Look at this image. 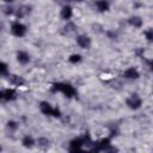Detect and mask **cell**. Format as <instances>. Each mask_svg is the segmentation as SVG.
I'll list each match as a JSON object with an SVG mask.
<instances>
[{"instance_id": "cell-1", "label": "cell", "mask_w": 153, "mask_h": 153, "mask_svg": "<svg viewBox=\"0 0 153 153\" xmlns=\"http://www.w3.org/2000/svg\"><path fill=\"white\" fill-rule=\"evenodd\" d=\"M51 92H62L68 98L74 97L76 94V91H75V88L72 85L63 84V82H56V84H54L51 86Z\"/></svg>"}, {"instance_id": "cell-2", "label": "cell", "mask_w": 153, "mask_h": 153, "mask_svg": "<svg viewBox=\"0 0 153 153\" xmlns=\"http://www.w3.org/2000/svg\"><path fill=\"white\" fill-rule=\"evenodd\" d=\"M39 109H41V112L44 114V115H51L54 117H60V115H61V112L57 108H53L47 102H41L39 103Z\"/></svg>"}, {"instance_id": "cell-3", "label": "cell", "mask_w": 153, "mask_h": 153, "mask_svg": "<svg viewBox=\"0 0 153 153\" xmlns=\"http://www.w3.org/2000/svg\"><path fill=\"white\" fill-rule=\"evenodd\" d=\"M11 32L17 37H23L26 33V26L19 22H16L11 26Z\"/></svg>"}, {"instance_id": "cell-4", "label": "cell", "mask_w": 153, "mask_h": 153, "mask_svg": "<svg viewBox=\"0 0 153 153\" xmlns=\"http://www.w3.org/2000/svg\"><path fill=\"white\" fill-rule=\"evenodd\" d=\"M127 105L130 108V109H133V110H137L139 108H141V104H142V100H141V98L137 96V94H131L128 99H127Z\"/></svg>"}, {"instance_id": "cell-5", "label": "cell", "mask_w": 153, "mask_h": 153, "mask_svg": "<svg viewBox=\"0 0 153 153\" xmlns=\"http://www.w3.org/2000/svg\"><path fill=\"white\" fill-rule=\"evenodd\" d=\"M110 146V139L109 137H105V139H102L100 141L98 142H94L93 143V147H92V151H106V148Z\"/></svg>"}, {"instance_id": "cell-6", "label": "cell", "mask_w": 153, "mask_h": 153, "mask_svg": "<svg viewBox=\"0 0 153 153\" xmlns=\"http://www.w3.org/2000/svg\"><path fill=\"white\" fill-rule=\"evenodd\" d=\"M84 146V140L81 137H78V139H73L71 142H69V151L71 152H76V151H81Z\"/></svg>"}, {"instance_id": "cell-7", "label": "cell", "mask_w": 153, "mask_h": 153, "mask_svg": "<svg viewBox=\"0 0 153 153\" xmlns=\"http://www.w3.org/2000/svg\"><path fill=\"white\" fill-rule=\"evenodd\" d=\"M76 43H78L79 47H81L84 49H87L91 45V38L86 35H80V36L76 37Z\"/></svg>"}, {"instance_id": "cell-8", "label": "cell", "mask_w": 153, "mask_h": 153, "mask_svg": "<svg viewBox=\"0 0 153 153\" xmlns=\"http://www.w3.org/2000/svg\"><path fill=\"white\" fill-rule=\"evenodd\" d=\"M17 60H18L19 63L26 65L30 61V56H29V54L26 51H18L17 53Z\"/></svg>"}, {"instance_id": "cell-9", "label": "cell", "mask_w": 153, "mask_h": 153, "mask_svg": "<svg viewBox=\"0 0 153 153\" xmlns=\"http://www.w3.org/2000/svg\"><path fill=\"white\" fill-rule=\"evenodd\" d=\"M123 76L127 78V79H137V78L140 76V74H139V72H137L135 68L130 67V68H128V69L123 73Z\"/></svg>"}, {"instance_id": "cell-10", "label": "cell", "mask_w": 153, "mask_h": 153, "mask_svg": "<svg viewBox=\"0 0 153 153\" xmlns=\"http://www.w3.org/2000/svg\"><path fill=\"white\" fill-rule=\"evenodd\" d=\"M72 14H73V12H72V7L71 6H63L62 10H61V13H60L61 18L65 19V20L69 19L72 17Z\"/></svg>"}, {"instance_id": "cell-11", "label": "cell", "mask_w": 153, "mask_h": 153, "mask_svg": "<svg viewBox=\"0 0 153 153\" xmlns=\"http://www.w3.org/2000/svg\"><path fill=\"white\" fill-rule=\"evenodd\" d=\"M128 23L134 27H141L142 26V19L140 17H137V16H131L128 19Z\"/></svg>"}, {"instance_id": "cell-12", "label": "cell", "mask_w": 153, "mask_h": 153, "mask_svg": "<svg viewBox=\"0 0 153 153\" xmlns=\"http://www.w3.org/2000/svg\"><path fill=\"white\" fill-rule=\"evenodd\" d=\"M8 80H10L11 84H13V85H16V86H22V85H24V82H25L22 76L14 75V74H13V75H10Z\"/></svg>"}, {"instance_id": "cell-13", "label": "cell", "mask_w": 153, "mask_h": 153, "mask_svg": "<svg viewBox=\"0 0 153 153\" xmlns=\"http://www.w3.org/2000/svg\"><path fill=\"white\" fill-rule=\"evenodd\" d=\"M30 12H31V7H29V6H20L16 14H17L18 18H23V17L27 16Z\"/></svg>"}, {"instance_id": "cell-14", "label": "cell", "mask_w": 153, "mask_h": 153, "mask_svg": "<svg viewBox=\"0 0 153 153\" xmlns=\"http://www.w3.org/2000/svg\"><path fill=\"white\" fill-rule=\"evenodd\" d=\"M96 6H97V10L99 12L109 11V2H106L105 0H97L96 1Z\"/></svg>"}, {"instance_id": "cell-15", "label": "cell", "mask_w": 153, "mask_h": 153, "mask_svg": "<svg viewBox=\"0 0 153 153\" xmlns=\"http://www.w3.org/2000/svg\"><path fill=\"white\" fill-rule=\"evenodd\" d=\"M4 99L5 100H14L16 99V92L14 90H6L4 91Z\"/></svg>"}, {"instance_id": "cell-16", "label": "cell", "mask_w": 153, "mask_h": 153, "mask_svg": "<svg viewBox=\"0 0 153 153\" xmlns=\"http://www.w3.org/2000/svg\"><path fill=\"white\" fill-rule=\"evenodd\" d=\"M22 143H23V146L24 147H26V148H31L32 146H33V143H35V141H33V139L31 137V136H24L23 137V140H22Z\"/></svg>"}, {"instance_id": "cell-17", "label": "cell", "mask_w": 153, "mask_h": 153, "mask_svg": "<svg viewBox=\"0 0 153 153\" xmlns=\"http://www.w3.org/2000/svg\"><path fill=\"white\" fill-rule=\"evenodd\" d=\"M75 30H76L75 25H74L73 23H68V24H67V25H65V27H63V33L69 35V33L75 32Z\"/></svg>"}, {"instance_id": "cell-18", "label": "cell", "mask_w": 153, "mask_h": 153, "mask_svg": "<svg viewBox=\"0 0 153 153\" xmlns=\"http://www.w3.org/2000/svg\"><path fill=\"white\" fill-rule=\"evenodd\" d=\"M37 143H38V146L41 147V148H43V149H47L48 147H49V140L48 139H45V137H41V139H38L37 140Z\"/></svg>"}, {"instance_id": "cell-19", "label": "cell", "mask_w": 153, "mask_h": 153, "mask_svg": "<svg viewBox=\"0 0 153 153\" xmlns=\"http://www.w3.org/2000/svg\"><path fill=\"white\" fill-rule=\"evenodd\" d=\"M8 74V68L7 65L2 61H0V75H7Z\"/></svg>"}, {"instance_id": "cell-20", "label": "cell", "mask_w": 153, "mask_h": 153, "mask_svg": "<svg viewBox=\"0 0 153 153\" xmlns=\"http://www.w3.org/2000/svg\"><path fill=\"white\" fill-rule=\"evenodd\" d=\"M69 62H72V63H76V62H80L81 61V56L79 55V54H73V55H71L69 56Z\"/></svg>"}, {"instance_id": "cell-21", "label": "cell", "mask_w": 153, "mask_h": 153, "mask_svg": "<svg viewBox=\"0 0 153 153\" xmlns=\"http://www.w3.org/2000/svg\"><path fill=\"white\" fill-rule=\"evenodd\" d=\"M145 35H146L147 41L152 42V38H153V30H152V29H148L147 31H145Z\"/></svg>"}, {"instance_id": "cell-22", "label": "cell", "mask_w": 153, "mask_h": 153, "mask_svg": "<svg viewBox=\"0 0 153 153\" xmlns=\"http://www.w3.org/2000/svg\"><path fill=\"white\" fill-rule=\"evenodd\" d=\"M17 123L14 122V121H8L7 122V128H10V129H13V130H16L17 129Z\"/></svg>"}, {"instance_id": "cell-23", "label": "cell", "mask_w": 153, "mask_h": 153, "mask_svg": "<svg viewBox=\"0 0 153 153\" xmlns=\"http://www.w3.org/2000/svg\"><path fill=\"white\" fill-rule=\"evenodd\" d=\"M4 13H5L6 16L12 14V13H13V7H11V6H6V7H4Z\"/></svg>"}, {"instance_id": "cell-24", "label": "cell", "mask_w": 153, "mask_h": 153, "mask_svg": "<svg viewBox=\"0 0 153 153\" xmlns=\"http://www.w3.org/2000/svg\"><path fill=\"white\" fill-rule=\"evenodd\" d=\"M2 98H4V92L0 91V99H2Z\"/></svg>"}, {"instance_id": "cell-25", "label": "cell", "mask_w": 153, "mask_h": 153, "mask_svg": "<svg viewBox=\"0 0 153 153\" xmlns=\"http://www.w3.org/2000/svg\"><path fill=\"white\" fill-rule=\"evenodd\" d=\"M2 1H5V2H13L14 0H2Z\"/></svg>"}, {"instance_id": "cell-26", "label": "cell", "mask_w": 153, "mask_h": 153, "mask_svg": "<svg viewBox=\"0 0 153 153\" xmlns=\"http://www.w3.org/2000/svg\"><path fill=\"white\" fill-rule=\"evenodd\" d=\"M69 1H82V0H69Z\"/></svg>"}, {"instance_id": "cell-27", "label": "cell", "mask_w": 153, "mask_h": 153, "mask_svg": "<svg viewBox=\"0 0 153 153\" xmlns=\"http://www.w3.org/2000/svg\"><path fill=\"white\" fill-rule=\"evenodd\" d=\"M1 27H2V25H1V24H0V31H1Z\"/></svg>"}, {"instance_id": "cell-28", "label": "cell", "mask_w": 153, "mask_h": 153, "mask_svg": "<svg viewBox=\"0 0 153 153\" xmlns=\"http://www.w3.org/2000/svg\"><path fill=\"white\" fill-rule=\"evenodd\" d=\"M105 1H106V2H109V1H112V0H105Z\"/></svg>"}, {"instance_id": "cell-29", "label": "cell", "mask_w": 153, "mask_h": 153, "mask_svg": "<svg viewBox=\"0 0 153 153\" xmlns=\"http://www.w3.org/2000/svg\"><path fill=\"white\" fill-rule=\"evenodd\" d=\"M0 151H1V147H0Z\"/></svg>"}]
</instances>
